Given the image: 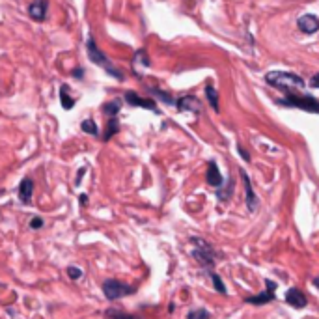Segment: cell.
<instances>
[{
  "label": "cell",
  "mask_w": 319,
  "mask_h": 319,
  "mask_svg": "<svg viewBox=\"0 0 319 319\" xmlns=\"http://www.w3.org/2000/svg\"><path fill=\"white\" fill-rule=\"evenodd\" d=\"M265 81H267V84L286 93H297L304 88V78L288 71H271L265 75Z\"/></svg>",
  "instance_id": "obj_1"
},
{
  "label": "cell",
  "mask_w": 319,
  "mask_h": 319,
  "mask_svg": "<svg viewBox=\"0 0 319 319\" xmlns=\"http://www.w3.org/2000/svg\"><path fill=\"white\" fill-rule=\"evenodd\" d=\"M191 243H192V257H194L196 262L200 263V267L207 269V271H211L215 267V263L218 262L216 257H218V252L215 250L211 243H207L206 239H202V237H191Z\"/></svg>",
  "instance_id": "obj_2"
},
{
  "label": "cell",
  "mask_w": 319,
  "mask_h": 319,
  "mask_svg": "<svg viewBox=\"0 0 319 319\" xmlns=\"http://www.w3.org/2000/svg\"><path fill=\"white\" fill-rule=\"evenodd\" d=\"M86 51H88V58H90V60H92V62L95 64V66H101L105 69V71H107L108 75H112L114 78H118V81H124V75H122V71H119L118 67H114L112 64L108 62L107 54L99 51L97 45H95V39H93L92 36L88 37Z\"/></svg>",
  "instance_id": "obj_3"
},
{
  "label": "cell",
  "mask_w": 319,
  "mask_h": 319,
  "mask_svg": "<svg viewBox=\"0 0 319 319\" xmlns=\"http://www.w3.org/2000/svg\"><path fill=\"white\" fill-rule=\"evenodd\" d=\"M284 107H293V108H301V110H306V112H314L319 114V101L310 95H301V93H288L284 99L278 101Z\"/></svg>",
  "instance_id": "obj_4"
},
{
  "label": "cell",
  "mask_w": 319,
  "mask_h": 319,
  "mask_svg": "<svg viewBox=\"0 0 319 319\" xmlns=\"http://www.w3.org/2000/svg\"><path fill=\"white\" fill-rule=\"evenodd\" d=\"M134 291H136V289H134L133 286H127V284L119 282V280H114V278L103 282V293L108 301H118V298H124V297H127V295H133Z\"/></svg>",
  "instance_id": "obj_5"
},
{
  "label": "cell",
  "mask_w": 319,
  "mask_h": 319,
  "mask_svg": "<svg viewBox=\"0 0 319 319\" xmlns=\"http://www.w3.org/2000/svg\"><path fill=\"white\" fill-rule=\"evenodd\" d=\"M265 291L260 295H250V297L245 298V304H252V306H263V304H269L273 303L274 298H276V282L273 280H269L265 278Z\"/></svg>",
  "instance_id": "obj_6"
},
{
  "label": "cell",
  "mask_w": 319,
  "mask_h": 319,
  "mask_svg": "<svg viewBox=\"0 0 319 319\" xmlns=\"http://www.w3.org/2000/svg\"><path fill=\"white\" fill-rule=\"evenodd\" d=\"M239 174H241V180H243V183H245V204H247L248 213H256L257 207H260V198H257V194L254 192L252 183H250V177H248L247 172L241 168Z\"/></svg>",
  "instance_id": "obj_7"
},
{
  "label": "cell",
  "mask_w": 319,
  "mask_h": 319,
  "mask_svg": "<svg viewBox=\"0 0 319 319\" xmlns=\"http://www.w3.org/2000/svg\"><path fill=\"white\" fill-rule=\"evenodd\" d=\"M175 107H177V110H181V112H194V114L202 112L200 99L194 97V95H185V97L177 99V101H175Z\"/></svg>",
  "instance_id": "obj_8"
},
{
  "label": "cell",
  "mask_w": 319,
  "mask_h": 319,
  "mask_svg": "<svg viewBox=\"0 0 319 319\" xmlns=\"http://www.w3.org/2000/svg\"><path fill=\"white\" fill-rule=\"evenodd\" d=\"M125 101H127L131 107H140V108L153 110V112H159V110H157V103H155L153 99L140 97L138 93H134V92H125Z\"/></svg>",
  "instance_id": "obj_9"
},
{
  "label": "cell",
  "mask_w": 319,
  "mask_h": 319,
  "mask_svg": "<svg viewBox=\"0 0 319 319\" xmlns=\"http://www.w3.org/2000/svg\"><path fill=\"white\" fill-rule=\"evenodd\" d=\"M206 181L207 185H211L213 189H221L224 185V177H222L218 166H216L215 161H209L207 163V172H206Z\"/></svg>",
  "instance_id": "obj_10"
},
{
  "label": "cell",
  "mask_w": 319,
  "mask_h": 319,
  "mask_svg": "<svg viewBox=\"0 0 319 319\" xmlns=\"http://www.w3.org/2000/svg\"><path fill=\"white\" fill-rule=\"evenodd\" d=\"M286 303H288L291 308L301 310L308 304V297H306L298 288H291V289H288V293H286Z\"/></svg>",
  "instance_id": "obj_11"
},
{
  "label": "cell",
  "mask_w": 319,
  "mask_h": 319,
  "mask_svg": "<svg viewBox=\"0 0 319 319\" xmlns=\"http://www.w3.org/2000/svg\"><path fill=\"white\" fill-rule=\"evenodd\" d=\"M47 8H49V2H47V0H34V2L28 6V15L36 23H42L47 19Z\"/></svg>",
  "instance_id": "obj_12"
},
{
  "label": "cell",
  "mask_w": 319,
  "mask_h": 319,
  "mask_svg": "<svg viewBox=\"0 0 319 319\" xmlns=\"http://www.w3.org/2000/svg\"><path fill=\"white\" fill-rule=\"evenodd\" d=\"M297 26L298 30L304 32V34H315L319 30V19L315 15H312V13H308V15L298 17Z\"/></svg>",
  "instance_id": "obj_13"
},
{
  "label": "cell",
  "mask_w": 319,
  "mask_h": 319,
  "mask_svg": "<svg viewBox=\"0 0 319 319\" xmlns=\"http://www.w3.org/2000/svg\"><path fill=\"white\" fill-rule=\"evenodd\" d=\"M32 192H34V181L30 177H25L19 185V200L23 204H30L32 200Z\"/></svg>",
  "instance_id": "obj_14"
},
{
  "label": "cell",
  "mask_w": 319,
  "mask_h": 319,
  "mask_svg": "<svg viewBox=\"0 0 319 319\" xmlns=\"http://www.w3.org/2000/svg\"><path fill=\"white\" fill-rule=\"evenodd\" d=\"M215 194L221 202H228L233 194V181L232 180L224 181V185H222L221 189H215Z\"/></svg>",
  "instance_id": "obj_15"
},
{
  "label": "cell",
  "mask_w": 319,
  "mask_h": 319,
  "mask_svg": "<svg viewBox=\"0 0 319 319\" xmlns=\"http://www.w3.org/2000/svg\"><path fill=\"white\" fill-rule=\"evenodd\" d=\"M119 131V122L118 118H110L107 124V129H105V134H103V142H108V140L112 138L114 134Z\"/></svg>",
  "instance_id": "obj_16"
},
{
  "label": "cell",
  "mask_w": 319,
  "mask_h": 319,
  "mask_svg": "<svg viewBox=\"0 0 319 319\" xmlns=\"http://www.w3.org/2000/svg\"><path fill=\"white\" fill-rule=\"evenodd\" d=\"M119 108H122V99H112V101H108L107 105H103V112L110 118H116L119 112Z\"/></svg>",
  "instance_id": "obj_17"
},
{
  "label": "cell",
  "mask_w": 319,
  "mask_h": 319,
  "mask_svg": "<svg viewBox=\"0 0 319 319\" xmlns=\"http://www.w3.org/2000/svg\"><path fill=\"white\" fill-rule=\"evenodd\" d=\"M67 90H69V86H66V84H62V86H60V101H62V107L66 108V110H69V108L75 107V99L69 97Z\"/></svg>",
  "instance_id": "obj_18"
},
{
  "label": "cell",
  "mask_w": 319,
  "mask_h": 319,
  "mask_svg": "<svg viewBox=\"0 0 319 319\" xmlns=\"http://www.w3.org/2000/svg\"><path fill=\"white\" fill-rule=\"evenodd\" d=\"M209 278H211V282H213V286H215L216 293H221V295H228L226 286H224V282H222L221 274H216L215 271H209Z\"/></svg>",
  "instance_id": "obj_19"
},
{
  "label": "cell",
  "mask_w": 319,
  "mask_h": 319,
  "mask_svg": "<svg viewBox=\"0 0 319 319\" xmlns=\"http://www.w3.org/2000/svg\"><path fill=\"white\" fill-rule=\"evenodd\" d=\"M149 92L153 93L155 97H159L161 101H165L166 105H175V101H174V97H172L170 93H166V92H163V90H159V88H149Z\"/></svg>",
  "instance_id": "obj_20"
},
{
  "label": "cell",
  "mask_w": 319,
  "mask_h": 319,
  "mask_svg": "<svg viewBox=\"0 0 319 319\" xmlns=\"http://www.w3.org/2000/svg\"><path fill=\"white\" fill-rule=\"evenodd\" d=\"M81 129H83L84 133L92 134V136H97L99 134V129H97V125H95L93 119H84L83 124H81Z\"/></svg>",
  "instance_id": "obj_21"
},
{
  "label": "cell",
  "mask_w": 319,
  "mask_h": 319,
  "mask_svg": "<svg viewBox=\"0 0 319 319\" xmlns=\"http://www.w3.org/2000/svg\"><path fill=\"white\" fill-rule=\"evenodd\" d=\"M187 319H211V314H209V310H206V308H194L189 312Z\"/></svg>",
  "instance_id": "obj_22"
},
{
  "label": "cell",
  "mask_w": 319,
  "mask_h": 319,
  "mask_svg": "<svg viewBox=\"0 0 319 319\" xmlns=\"http://www.w3.org/2000/svg\"><path fill=\"white\" fill-rule=\"evenodd\" d=\"M206 95H207V99H209V105H211L216 112H218V95H216L215 88H213V86H206Z\"/></svg>",
  "instance_id": "obj_23"
},
{
  "label": "cell",
  "mask_w": 319,
  "mask_h": 319,
  "mask_svg": "<svg viewBox=\"0 0 319 319\" xmlns=\"http://www.w3.org/2000/svg\"><path fill=\"white\" fill-rule=\"evenodd\" d=\"M107 315L108 319H140V317H134V315H129V314H124V312H119V310H107Z\"/></svg>",
  "instance_id": "obj_24"
},
{
  "label": "cell",
  "mask_w": 319,
  "mask_h": 319,
  "mask_svg": "<svg viewBox=\"0 0 319 319\" xmlns=\"http://www.w3.org/2000/svg\"><path fill=\"white\" fill-rule=\"evenodd\" d=\"M67 274H69V278H71V280H78V278L83 276V271H81V269H77V267H69V269H67Z\"/></svg>",
  "instance_id": "obj_25"
},
{
  "label": "cell",
  "mask_w": 319,
  "mask_h": 319,
  "mask_svg": "<svg viewBox=\"0 0 319 319\" xmlns=\"http://www.w3.org/2000/svg\"><path fill=\"white\" fill-rule=\"evenodd\" d=\"M30 228L32 230H39V228H43V218H39V216H34L30 221Z\"/></svg>",
  "instance_id": "obj_26"
},
{
  "label": "cell",
  "mask_w": 319,
  "mask_h": 319,
  "mask_svg": "<svg viewBox=\"0 0 319 319\" xmlns=\"http://www.w3.org/2000/svg\"><path fill=\"white\" fill-rule=\"evenodd\" d=\"M237 151H239V155H241L243 159L247 161V163H250V155L247 153V151H245V149H243V146H237Z\"/></svg>",
  "instance_id": "obj_27"
},
{
  "label": "cell",
  "mask_w": 319,
  "mask_h": 319,
  "mask_svg": "<svg viewBox=\"0 0 319 319\" xmlns=\"http://www.w3.org/2000/svg\"><path fill=\"white\" fill-rule=\"evenodd\" d=\"M310 86H312V88H319V73L310 78Z\"/></svg>",
  "instance_id": "obj_28"
},
{
  "label": "cell",
  "mask_w": 319,
  "mask_h": 319,
  "mask_svg": "<svg viewBox=\"0 0 319 319\" xmlns=\"http://www.w3.org/2000/svg\"><path fill=\"white\" fill-rule=\"evenodd\" d=\"M71 75L75 78H83L84 75H83V69H81V67H77V69H75V71H71Z\"/></svg>",
  "instance_id": "obj_29"
},
{
  "label": "cell",
  "mask_w": 319,
  "mask_h": 319,
  "mask_svg": "<svg viewBox=\"0 0 319 319\" xmlns=\"http://www.w3.org/2000/svg\"><path fill=\"white\" fill-rule=\"evenodd\" d=\"M86 202H88V194H81V206H86Z\"/></svg>",
  "instance_id": "obj_30"
},
{
  "label": "cell",
  "mask_w": 319,
  "mask_h": 319,
  "mask_svg": "<svg viewBox=\"0 0 319 319\" xmlns=\"http://www.w3.org/2000/svg\"><path fill=\"white\" fill-rule=\"evenodd\" d=\"M84 170H86V168H81V170H78V175H77V185H78V183H81V177H83Z\"/></svg>",
  "instance_id": "obj_31"
},
{
  "label": "cell",
  "mask_w": 319,
  "mask_h": 319,
  "mask_svg": "<svg viewBox=\"0 0 319 319\" xmlns=\"http://www.w3.org/2000/svg\"><path fill=\"white\" fill-rule=\"evenodd\" d=\"M314 286H315V288H319V276L314 278Z\"/></svg>",
  "instance_id": "obj_32"
}]
</instances>
